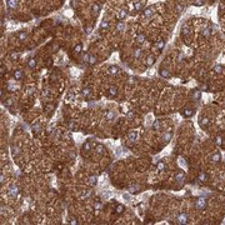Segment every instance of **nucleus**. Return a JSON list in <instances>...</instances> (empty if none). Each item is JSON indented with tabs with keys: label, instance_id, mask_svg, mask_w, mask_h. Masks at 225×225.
I'll return each instance as SVG.
<instances>
[{
	"label": "nucleus",
	"instance_id": "nucleus-49",
	"mask_svg": "<svg viewBox=\"0 0 225 225\" xmlns=\"http://www.w3.org/2000/svg\"><path fill=\"white\" fill-rule=\"evenodd\" d=\"M43 96H45V98L49 96V90H48V89H44V91H43Z\"/></svg>",
	"mask_w": 225,
	"mask_h": 225
},
{
	"label": "nucleus",
	"instance_id": "nucleus-29",
	"mask_svg": "<svg viewBox=\"0 0 225 225\" xmlns=\"http://www.w3.org/2000/svg\"><path fill=\"white\" fill-rule=\"evenodd\" d=\"M13 104H14V101H13V99H10V98L5 99V101H4V105L6 106V108H11Z\"/></svg>",
	"mask_w": 225,
	"mask_h": 225
},
{
	"label": "nucleus",
	"instance_id": "nucleus-32",
	"mask_svg": "<svg viewBox=\"0 0 225 225\" xmlns=\"http://www.w3.org/2000/svg\"><path fill=\"white\" fill-rule=\"evenodd\" d=\"M124 210H125V206H124V205H121V204L116 205V208H115V211H116L118 214H121V213H124Z\"/></svg>",
	"mask_w": 225,
	"mask_h": 225
},
{
	"label": "nucleus",
	"instance_id": "nucleus-5",
	"mask_svg": "<svg viewBox=\"0 0 225 225\" xmlns=\"http://www.w3.org/2000/svg\"><path fill=\"white\" fill-rule=\"evenodd\" d=\"M95 153L98 155H104L105 154V146H104L103 144H98L96 146H95Z\"/></svg>",
	"mask_w": 225,
	"mask_h": 225
},
{
	"label": "nucleus",
	"instance_id": "nucleus-16",
	"mask_svg": "<svg viewBox=\"0 0 225 225\" xmlns=\"http://www.w3.org/2000/svg\"><path fill=\"white\" fill-rule=\"evenodd\" d=\"M90 150H91V143L90 141H85L84 144H83V151L88 153V151H90Z\"/></svg>",
	"mask_w": 225,
	"mask_h": 225
},
{
	"label": "nucleus",
	"instance_id": "nucleus-10",
	"mask_svg": "<svg viewBox=\"0 0 225 225\" xmlns=\"http://www.w3.org/2000/svg\"><path fill=\"white\" fill-rule=\"evenodd\" d=\"M191 98L193 99H195V100H200L201 99V93H200V90H193L191 91Z\"/></svg>",
	"mask_w": 225,
	"mask_h": 225
},
{
	"label": "nucleus",
	"instance_id": "nucleus-36",
	"mask_svg": "<svg viewBox=\"0 0 225 225\" xmlns=\"http://www.w3.org/2000/svg\"><path fill=\"white\" fill-rule=\"evenodd\" d=\"M18 38H19V40H25L26 33H25V31H19V33H18Z\"/></svg>",
	"mask_w": 225,
	"mask_h": 225
},
{
	"label": "nucleus",
	"instance_id": "nucleus-47",
	"mask_svg": "<svg viewBox=\"0 0 225 225\" xmlns=\"http://www.w3.org/2000/svg\"><path fill=\"white\" fill-rule=\"evenodd\" d=\"M203 34H204L205 36H210V34H211V31H210V29H208V28H206V29H205L204 31H203Z\"/></svg>",
	"mask_w": 225,
	"mask_h": 225
},
{
	"label": "nucleus",
	"instance_id": "nucleus-15",
	"mask_svg": "<svg viewBox=\"0 0 225 225\" xmlns=\"http://www.w3.org/2000/svg\"><path fill=\"white\" fill-rule=\"evenodd\" d=\"M16 5H18V1H16V0H8V9L9 10L15 9Z\"/></svg>",
	"mask_w": 225,
	"mask_h": 225
},
{
	"label": "nucleus",
	"instance_id": "nucleus-21",
	"mask_svg": "<svg viewBox=\"0 0 225 225\" xmlns=\"http://www.w3.org/2000/svg\"><path fill=\"white\" fill-rule=\"evenodd\" d=\"M153 129L156 130V131H159V130L161 129V123H160V120H155V121L153 123Z\"/></svg>",
	"mask_w": 225,
	"mask_h": 225
},
{
	"label": "nucleus",
	"instance_id": "nucleus-58",
	"mask_svg": "<svg viewBox=\"0 0 225 225\" xmlns=\"http://www.w3.org/2000/svg\"><path fill=\"white\" fill-rule=\"evenodd\" d=\"M13 154H14V155H18V154H19V148H14Z\"/></svg>",
	"mask_w": 225,
	"mask_h": 225
},
{
	"label": "nucleus",
	"instance_id": "nucleus-45",
	"mask_svg": "<svg viewBox=\"0 0 225 225\" xmlns=\"http://www.w3.org/2000/svg\"><path fill=\"white\" fill-rule=\"evenodd\" d=\"M198 179H199L200 181H205V180H206V175H205V173H200V174H199V178H198Z\"/></svg>",
	"mask_w": 225,
	"mask_h": 225
},
{
	"label": "nucleus",
	"instance_id": "nucleus-39",
	"mask_svg": "<svg viewBox=\"0 0 225 225\" xmlns=\"http://www.w3.org/2000/svg\"><path fill=\"white\" fill-rule=\"evenodd\" d=\"M134 8H135V11H140V10H141V8H143V3H140V1L135 3Z\"/></svg>",
	"mask_w": 225,
	"mask_h": 225
},
{
	"label": "nucleus",
	"instance_id": "nucleus-27",
	"mask_svg": "<svg viewBox=\"0 0 225 225\" xmlns=\"http://www.w3.org/2000/svg\"><path fill=\"white\" fill-rule=\"evenodd\" d=\"M109 26H110V24H109V21L108 20H103L101 23H100V29L104 30V29H109Z\"/></svg>",
	"mask_w": 225,
	"mask_h": 225
},
{
	"label": "nucleus",
	"instance_id": "nucleus-9",
	"mask_svg": "<svg viewBox=\"0 0 225 225\" xmlns=\"http://www.w3.org/2000/svg\"><path fill=\"white\" fill-rule=\"evenodd\" d=\"M88 183H89L90 186H95L96 183H98V178L95 176V175H90V176L88 178Z\"/></svg>",
	"mask_w": 225,
	"mask_h": 225
},
{
	"label": "nucleus",
	"instance_id": "nucleus-50",
	"mask_svg": "<svg viewBox=\"0 0 225 225\" xmlns=\"http://www.w3.org/2000/svg\"><path fill=\"white\" fill-rule=\"evenodd\" d=\"M64 136H65V138H68V139H69V141L73 140V138H71V134H69V133H65V134H64Z\"/></svg>",
	"mask_w": 225,
	"mask_h": 225
},
{
	"label": "nucleus",
	"instance_id": "nucleus-42",
	"mask_svg": "<svg viewBox=\"0 0 225 225\" xmlns=\"http://www.w3.org/2000/svg\"><path fill=\"white\" fill-rule=\"evenodd\" d=\"M68 128H69L70 130H75V128H76V125H75V123L73 121V120H70V121L68 123Z\"/></svg>",
	"mask_w": 225,
	"mask_h": 225
},
{
	"label": "nucleus",
	"instance_id": "nucleus-26",
	"mask_svg": "<svg viewBox=\"0 0 225 225\" xmlns=\"http://www.w3.org/2000/svg\"><path fill=\"white\" fill-rule=\"evenodd\" d=\"M211 160L214 161V163H219L221 160V156H220V154L219 153H215V154H213V156H211Z\"/></svg>",
	"mask_w": 225,
	"mask_h": 225
},
{
	"label": "nucleus",
	"instance_id": "nucleus-7",
	"mask_svg": "<svg viewBox=\"0 0 225 225\" xmlns=\"http://www.w3.org/2000/svg\"><path fill=\"white\" fill-rule=\"evenodd\" d=\"M185 180V173L184 171H179L175 174V181H178V183H183Z\"/></svg>",
	"mask_w": 225,
	"mask_h": 225
},
{
	"label": "nucleus",
	"instance_id": "nucleus-48",
	"mask_svg": "<svg viewBox=\"0 0 225 225\" xmlns=\"http://www.w3.org/2000/svg\"><path fill=\"white\" fill-rule=\"evenodd\" d=\"M183 34H185V35L189 34V28H188V26H184V28H183Z\"/></svg>",
	"mask_w": 225,
	"mask_h": 225
},
{
	"label": "nucleus",
	"instance_id": "nucleus-34",
	"mask_svg": "<svg viewBox=\"0 0 225 225\" xmlns=\"http://www.w3.org/2000/svg\"><path fill=\"white\" fill-rule=\"evenodd\" d=\"M223 70H224L223 65H215V66H214V71H215V73H218V74L223 73Z\"/></svg>",
	"mask_w": 225,
	"mask_h": 225
},
{
	"label": "nucleus",
	"instance_id": "nucleus-55",
	"mask_svg": "<svg viewBox=\"0 0 225 225\" xmlns=\"http://www.w3.org/2000/svg\"><path fill=\"white\" fill-rule=\"evenodd\" d=\"M204 4V1L203 0H198V1H194V5H203Z\"/></svg>",
	"mask_w": 225,
	"mask_h": 225
},
{
	"label": "nucleus",
	"instance_id": "nucleus-59",
	"mask_svg": "<svg viewBox=\"0 0 225 225\" xmlns=\"http://www.w3.org/2000/svg\"><path fill=\"white\" fill-rule=\"evenodd\" d=\"M4 71H5V68H4V64H1V68H0V74L4 75Z\"/></svg>",
	"mask_w": 225,
	"mask_h": 225
},
{
	"label": "nucleus",
	"instance_id": "nucleus-61",
	"mask_svg": "<svg viewBox=\"0 0 225 225\" xmlns=\"http://www.w3.org/2000/svg\"><path fill=\"white\" fill-rule=\"evenodd\" d=\"M86 33H88V34H90V33H91V28H88V29H86Z\"/></svg>",
	"mask_w": 225,
	"mask_h": 225
},
{
	"label": "nucleus",
	"instance_id": "nucleus-13",
	"mask_svg": "<svg viewBox=\"0 0 225 225\" xmlns=\"http://www.w3.org/2000/svg\"><path fill=\"white\" fill-rule=\"evenodd\" d=\"M128 138H129L130 143H134L136 140V138H138V133H136V131H130L129 135H128Z\"/></svg>",
	"mask_w": 225,
	"mask_h": 225
},
{
	"label": "nucleus",
	"instance_id": "nucleus-20",
	"mask_svg": "<svg viewBox=\"0 0 225 225\" xmlns=\"http://www.w3.org/2000/svg\"><path fill=\"white\" fill-rule=\"evenodd\" d=\"M21 78H23V71H21V70H15L14 71V79L15 80H20Z\"/></svg>",
	"mask_w": 225,
	"mask_h": 225
},
{
	"label": "nucleus",
	"instance_id": "nucleus-40",
	"mask_svg": "<svg viewBox=\"0 0 225 225\" xmlns=\"http://www.w3.org/2000/svg\"><path fill=\"white\" fill-rule=\"evenodd\" d=\"M91 9H93V11H94L95 14H98L99 11H100V5H99V4H94Z\"/></svg>",
	"mask_w": 225,
	"mask_h": 225
},
{
	"label": "nucleus",
	"instance_id": "nucleus-28",
	"mask_svg": "<svg viewBox=\"0 0 225 225\" xmlns=\"http://www.w3.org/2000/svg\"><path fill=\"white\" fill-rule=\"evenodd\" d=\"M125 28H126V26H125V24L123 23L121 20H120L119 23L116 24V30H119V31H124V30H125Z\"/></svg>",
	"mask_w": 225,
	"mask_h": 225
},
{
	"label": "nucleus",
	"instance_id": "nucleus-53",
	"mask_svg": "<svg viewBox=\"0 0 225 225\" xmlns=\"http://www.w3.org/2000/svg\"><path fill=\"white\" fill-rule=\"evenodd\" d=\"M139 189V186H131L130 188V193H134V191H136Z\"/></svg>",
	"mask_w": 225,
	"mask_h": 225
},
{
	"label": "nucleus",
	"instance_id": "nucleus-62",
	"mask_svg": "<svg viewBox=\"0 0 225 225\" xmlns=\"http://www.w3.org/2000/svg\"><path fill=\"white\" fill-rule=\"evenodd\" d=\"M124 198H125L126 200H129V195H128V194H124Z\"/></svg>",
	"mask_w": 225,
	"mask_h": 225
},
{
	"label": "nucleus",
	"instance_id": "nucleus-57",
	"mask_svg": "<svg viewBox=\"0 0 225 225\" xmlns=\"http://www.w3.org/2000/svg\"><path fill=\"white\" fill-rule=\"evenodd\" d=\"M10 56H11L13 59H16L19 55H18V53H11V54H10Z\"/></svg>",
	"mask_w": 225,
	"mask_h": 225
},
{
	"label": "nucleus",
	"instance_id": "nucleus-60",
	"mask_svg": "<svg viewBox=\"0 0 225 225\" xmlns=\"http://www.w3.org/2000/svg\"><path fill=\"white\" fill-rule=\"evenodd\" d=\"M133 116H134V114L131 113V111H129V113H128V118H133Z\"/></svg>",
	"mask_w": 225,
	"mask_h": 225
},
{
	"label": "nucleus",
	"instance_id": "nucleus-17",
	"mask_svg": "<svg viewBox=\"0 0 225 225\" xmlns=\"http://www.w3.org/2000/svg\"><path fill=\"white\" fill-rule=\"evenodd\" d=\"M115 118V113L113 110H109L106 114H105V120H108V121H110V120H113Z\"/></svg>",
	"mask_w": 225,
	"mask_h": 225
},
{
	"label": "nucleus",
	"instance_id": "nucleus-43",
	"mask_svg": "<svg viewBox=\"0 0 225 225\" xmlns=\"http://www.w3.org/2000/svg\"><path fill=\"white\" fill-rule=\"evenodd\" d=\"M35 93V89L33 86H28V90H26V95H33Z\"/></svg>",
	"mask_w": 225,
	"mask_h": 225
},
{
	"label": "nucleus",
	"instance_id": "nucleus-8",
	"mask_svg": "<svg viewBox=\"0 0 225 225\" xmlns=\"http://www.w3.org/2000/svg\"><path fill=\"white\" fill-rule=\"evenodd\" d=\"M153 13H154V8H153V6L146 8L144 11H143V18H149V16L153 15Z\"/></svg>",
	"mask_w": 225,
	"mask_h": 225
},
{
	"label": "nucleus",
	"instance_id": "nucleus-35",
	"mask_svg": "<svg viewBox=\"0 0 225 225\" xmlns=\"http://www.w3.org/2000/svg\"><path fill=\"white\" fill-rule=\"evenodd\" d=\"M81 50H83V45H81V44H78V45L74 48V53L75 54H80Z\"/></svg>",
	"mask_w": 225,
	"mask_h": 225
},
{
	"label": "nucleus",
	"instance_id": "nucleus-56",
	"mask_svg": "<svg viewBox=\"0 0 225 225\" xmlns=\"http://www.w3.org/2000/svg\"><path fill=\"white\" fill-rule=\"evenodd\" d=\"M216 145H221V138H220V136H218V138H216Z\"/></svg>",
	"mask_w": 225,
	"mask_h": 225
},
{
	"label": "nucleus",
	"instance_id": "nucleus-3",
	"mask_svg": "<svg viewBox=\"0 0 225 225\" xmlns=\"http://www.w3.org/2000/svg\"><path fill=\"white\" fill-rule=\"evenodd\" d=\"M188 220H189V218H188V215L186 214H180V215H178V218H176V223L178 224H180V225H183V224H186L188 223Z\"/></svg>",
	"mask_w": 225,
	"mask_h": 225
},
{
	"label": "nucleus",
	"instance_id": "nucleus-6",
	"mask_svg": "<svg viewBox=\"0 0 225 225\" xmlns=\"http://www.w3.org/2000/svg\"><path fill=\"white\" fill-rule=\"evenodd\" d=\"M108 71H109V74H111V75H118L120 73V69H119V66H116V65H110Z\"/></svg>",
	"mask_w": 225,
	"mask_h": 225
},
{
	"label": "nucleus",
	"instance_id": "nucleus-14",
	"mask_svg": "<svg viewBox=\"0 0 225 225\" xmlns=\"http://www.w3.org/2000/svg\"><path fill=\"white\" fill-rule=\"evenodd\" d=\"M126 16H128V10H126V9H121V10H120V13H119V15H118L119 20H124Z\"/></svg>",
	"mask_w": 225,
	"mask_h": 225
},
{
	"label": "nucleus",
	"instance_id": "nucleus-54",
	"mask_svg": "<svg viewBox=\"0 0 225 225\" xmlns=\"http://www.w3.org/2000/svg\"><path fill=\"white\" fill-rule=\"evenodd\" d=\"M176 9H178V11L180 13V11H183V5L181 4H178L176 5Z\"/></svg>",
	"mask_w": 225,
	"mask_h": 225
},
{
	"label": "nucleus",
	"instance_id": "nucleus-44",
	"mask_svg": "<svg viewBox=\"0 0 225 225\" xmlns=\"http://www.w3.org/2000/svg\"><path fill=\"white\" fill-rule=\"evenodd\" d=\"M164 169H165V163H164V161H159L158 170H164Z\"/></svg>",
	"mask_w": 225,
	"mask_h": 225
},
{
	"label": "nucleus",
	"instance_id": "nucleus-11",
	"mask_svg": "<svg viewBox=\"0 0 225 225\" xmlns=\"http://www.w3.org/2000/svg\"><path fill=\"white\" fill-rule=\"evenodd\" d=\"M171 138H173V133H171V131H166V133H164V135H163V140L165 141V143H169L170 140H171Z\"/></svg>",
	"mask_w": 225,
	"mask_h": 225
},
{
	"label": "nucleus",
	"instance_id": "nucleus-33",
	"mask_svg": "<svg viewBox=\"0 0 225 225\" xmlns=\"http://www.w3.org/2000/svg\"><path fill=\"white\" fill-rule=\"evenodd\" d=\"M164 45H165V41H164V40H159V41L156 43L155 48L158 49V50H161V49L164 48Z\"/></svg>",
	"mask_w": 225,
	"mask_h": 225
},
{
	"label": "nucleus",
	"instance_id": "nucleus-18",
	"mask_svg": "<svg viewBox=\"0 0 225 225\" xmlns=\"http://www.w3.org/2000/svg\"><path fill=\"white\" fill-rule=\"evenodd\" d=\"M159 73H160V76H163V78H166V79L170 78V73H169L168 69H160Z\"/></svg>",
	"mask_w": 225,
	"mask_h": 225
},
{
	"label": "nucleus",
	"instance_id": "nucleus-22",
	"mask_svg": "<svg viewBox=\"0 0 225 225\" xmlns=\"http://www.w3.org/2000/svg\"><path fill=\"white\" fill-rule=\"evenodd\" d=\"M28 66L31 68V69H34V68L36 66V60H35L34 58H30V59L28 60Z\"/></svg>",
	"mask_w": 225,
	"mask_h": 225
},
{
	"label": "nucleus",
	"instance_id": "nucleus-12",
	"mask_svg": "<svg viewBox=\"0 0 225 225\" xmlns=\"http://www.w3.org/2000/svg\"><path fill=\"white\" fill-rule=\"evenodd\" d=\"M209 119H208V118H204V116H203V118H200V120H199V124H200V126L201 128H205V126H208V125H209Z\"/></svg>",
	"mask_w": 225,
	"mask_h": 225
},
{
	"label": "nucleus",
	"instance_id": "nucleus-51",
	"mask_svg": "<svg viewBox=\"0 0 225 225\" xmlns=\"http://www.w3.org/2000/svg\"><path fill=\"white\" fill-rule=\"evenodd\" d=\"M4 181H5V178H4V174L1 173V175H0V184H4Z\"/></svg>",
	"mask_w": 225,
	"mask_h": 225
},
{
	"label": "nucleus",
	"instance_id": "nucleus-37",
	"mask_svg": "<svg viewBox=\"0 0 225 225\" xmlns=\"http://www.w3.org/2000/svg\"><path fill=\"white\" fill-rule=\"evenodd\" d=\"M141 56V49H135L134 50V58L135 59H139Z\"/></svg>",
	"mask_w": 225,
	"mask_h": 225
},
{
	"label": "nucleus",
	"instance_id": "nucleus-46",
	"mask_svg": "<svg viewBox=\"0 0 225 225\" xmlns=\"http://www.w3.org/2000/svg\"><path fill=\"white\" fill-rule=\"evenodd\" d=\"M89 64H95L96 63V58L94 56V55H90L89 56V61H88Z\"/></svg>",
	"mask_w": 225,
	"mask_h": 225
},
{
	"label": "nucleus",
	"instance_id": "nucleus-4",
	"mask_svg": "<svg viewBox=\"0 0 225 225\" xmlns=\"http://www.w3.org/2000/svg\"><path fill=\"white\" fill-rule=\"evenodd\" d=\"M181 114L185 118H190V116H193V114H194V109L193 108H185L181 111Z\"/></svg>",
	"mask_w": 225,
	"mask_h": 225
},
{
	"label": "nucleus",
	"instance_id": "nucleus-2",
	"mask_svg": "<svg viewBox=\"0 0 225 225\" xmlns=\"http://www.w3.org/2000/svg\"><path fill=\"white\" fill-rule=\"evenodd\" d=\"M18 193H19V188L16 185H11L9 188V190H8L9 196H11V198H16L18 196Z\"/></svg>",
	"mask_w": 225,
	"mask_h": 225
},
{
	"label": "nucleus",
	"instance_id": "nucleus-30",
	"mask_svg": "<svg viewBox=\"0 0 225 225\" xmlns=\"http://www.w3.org/2000/svg\"><path fill=\"white\" fill-rule=\"evenodd\" d=\"M31 128H33V130H34V133H39V131H40V124L39 123H34V124H33L31 125Z\"/></svg>",
	"mask_w": 225,
	"mask_h": 225
},
{
	"label": "nucleus",
	"instance_id": "nucleus-1",
	"mask_svg": "<svg viewBox=\"0 0 225 225\" xmlns=\"http://www.w3.org/2000/svg\"><path fill=\"white\" fill-rule=\"evenodd\" d=\"M205 206H206V199L205 198H199V199H196V201H195L196 209L203 210V209H205Z\"/></svg>",
	"mask_w": 225,
	"mask_h": 225
},
{
	"label": "nucleus",
	"instance_id": "nucleus-38",
	"mask_svg": "<svg viewBox=\"0 0 225 225\" xmlns=\"http://www.w3.org/2000/svg\"><path fill=\"white\" fill-rule=\"evenodd\" d=\"M94 209H95L96 211H99V210L101 209V203L99 201V200H96V201L94 203Z\"/></svg>",
	"mask_w": 225,
	"mask_h": 225
},
{
	"label": "nucleus",
	"instance_id": "nucleus-23",
	"mask_svg": "<svg viewBox=\"0 0 225 225\" xmlns=\"http://www.w3.org/2000/svg\"><path fill=\"white\" fill-rule=\"evenodd\" d=\"M90 195H91V190H84L83 193H81L80 198L81 199H88V198H90Z\"/></svg>",
	"mask_w": 225,
	"mask_h": 225
},
{
	"label": "nucleus",
	"instance_id": "nucleus-52",
	"mask_svg": "<svg viewBox=\"0 0 225 225\" xmlns=\"http://www.w3.org/2000/svg\"><path fill=\"white\" fill-rule=\"evenodd\" d=\"M129 84H130V85H134V84H135V79L133 78V76H131V78H129Z\"/></svg>",
	"mask_w": 225,
	"mask_h": 225
},
{
	"label": "nucleus",
	"instance_id": "nucleus-25",
	"mask_svg": "<svg viewBox=\"0 0 225 225\" xmlns=\"http://www.w3.org/2000/svg\"><path fill=\"white\" fill-rule=\"evenodd\" d=\"M144 41H145V34H143V33H141V34H139L138 36H136V43H138V44H143Z\"/></svg>",
	"mask_w": 225,
	"mask_h": 225
},
{
	"label": "nucleus",
	"instance_id": "nucleus-19",
	"mask_svg": "<svg viewBox=\"0 0 225 225\" xmlns=\"http://www.w3.org/2000/svg\"><path fill=\"white\" fill-rule=\"evenodd\" d=\"M154 63H155V56L154 55H149V56L146 58V65H148V66H151Z\"/></svg>",
	"mask_w": 225,
	"mask_h": 225
},
{
	"label": "nucleus",
	"instance_id": "nucleus-31",
	"mask_svg": "<svg viewBox=\"0 0 225 225\" xmlns=\"http://www.w3.org/2000/svg\"><path fill=\"white\" fill-rule=\"evenodd\" d=\"M90 94H91V89H90V88H84V89H83V96L88 98V96H90Z\"/></svg>",
	"mask_w": 225,
	"mask_h": 225
},
{
	"label": "nucleus",
	"instance_id": "nucleus-41",
	"mask_svg": "<svg viewBox=\"0 0 225 225\" xmlns=\"http://www.w3.org/2000/svg\"><path fill=\"white\" fill-rule=\"evenodd\" d=\"M66 99H68V100H69V101H73V100H74V99H75V94H74V93H73V91H70V93H69V94L66 95Z\"/></svg>",
	"mask_w": 225,
	"mask_h": 225
},
{
	"label": "nucleus",
	"instance_id": "nucleus-24",
	"mask_svg": "<svg viewBox=\"0 0 225 225\" xmlns=\"http://www.w3.org/2000/svg\"><path fill=\"white\" fill-rule=\"evenodd\" d=\"M109 94H110L111 96L118 95V88L116 86H110L109 88Z\"/></svg>",
	"mask_w": 225,
	"mask_h": 225
}]
</instances>
